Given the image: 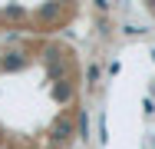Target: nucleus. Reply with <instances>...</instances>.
Masks as SVG:
<instances>
[{
  "label": "nucleus",
  "mask_w": 155,
  "mask_h": 149,
  "mask_svg": "<svg viewBox=\"0 0 155 149\" xmlns=\"http://www.w3.org/2000/svg\"><path fill=\"white\" fill-rule=\"evenodd\" d=\"M56 13H60V7H56V3H46V7L40 10V17H43V20H53Z\"/></svg>",
  "instance_id": "4"
},
{
  "label": "nucleus",
  "mask_w": 155,
  "mask_h": 149,
  "mask_svg": "<svg viewBox=\"0 0 155 149\" xmlns=\"http://www.w3.org/2000/svg\"><path fill=\"white\" fill-rule=\"evenodd\" d=\"M152 149H155V139H152Z\"/></svg>",
  "instance_id": "11"
},
{
  "label": "nucleus",
  "mask_w": 155,
  "mask_h": 149,
  "mask_svg": "<svg viewBox=\"0 0 155 149\" xmlns=\"http://www.w3.org/2000/svg\"><path fill=\"white\" fill-rule=\"evenodd\" d=\"M23 66V53H10V60H3V70H17Z\"/></svg>",
  "instance_id": "3"
},
{
  "label": "nucleus",
  "mask_w": 155,
  "mask_h": 149,
  "mask_svg": "<svg viewBox=\"0 0 155 149\" xmlns=\"http://www.w3.org/2000/svg\"><path fill=\"white\" fill-rule=\"evenodd\" d=\"M79 136H83V139H89V113H86V109L79 113Z\"/></svg>",
  "instance_id": "2"
},
{
  "label": "nucleus",
  "mask_w": 155,
  "mask_h": 149,
  "mask_svg": "<svg viewBox=\"0 0 155 149\" xmlns=\"http://www.w3.org/2000/svg\"><path fill=\"white\" fill-rule=\"evenodd\" d=\"M56 133H60V136H73V126H69V123H60Z\"/></svg>",
  "instance_id": "7"
},
{
  "label": "nucleus",
  "mask_w": 155,
  "mask_h": 149,
  "mask_svg": "<svg viewBox=\"0 0 155 149\" xmlns=\"http://www.w3.org/2000/svg\"><path fill=\"white\" fill-rule=\"evenodd\" d=\"M3 17H7V20H23L27 10H23V7H3Z\"/></svg>",
  "instance_id": "1"
},
{
  "label": "nucleus",
  "mask_w": 155,
  "mask_h": 149,
  "mask_svg": "<svg viewBox=\"0 0 155 149\" xmlns=\"http://www.w3.org/2000/svg\"><path fill=\"white\" fill-rule=\"evenodd\" d=\"M142 109H145V113L152 116V113H155V103H152V99H142Z\"/></svg>",
  "instance_id": "9"
},
{
  "label": "nucleus",
  "mask_w": 155,
  "mask_h": 149,
  "mask_svg": "<svg viewBox=\"0 0 155 149\" xmlns=\"http://www.w3.org/2000/svg\"><path fill=\"white\" fill-rule=\"evenodd\" d=\"M152 60H155V50H152Z\"/></svg>",
  "instance_id": "10"
},
{
  "label": "nucleus",
  "mask_w": 155,
  "mask_h": 149,
  "mask_svg": "<svg viewBox=\"0 0 155 149\" xmlns=\"http://www.w3.org/2000/svg\"><path fill=\"white\" fill-rule=\"evenodd\" d=\"M119 70H122V63H119V60H112V63H109V76H116Z\"/></svg>",
  "instance_id": "8"
},
{
  "label": "nucleus",
  "mask_w": 155,
  "mask_h": 149,
  "mask_svg": "<svg viewBox=\"0 0 155 149\" xmlns=\"http://www.w3.org/2000/svg\"><path fill=\"white\" fill-rule=\"evenodd\" d=\"M99 143H102V146L109 143V126H106V116H99Z\"/></svg>",
  "instance_id": "5"
},
{
  "label": "nucleus",
  "mask_w": 155,
  "mask_h": 149,
  "mask_svg": "<svg viewBox=\"0 0 155 149\" xmlns=\"http://www.w3.org/2000/svg\"><path fill=\"white\" fill-rule=\"evenodd\" d=\"M96 80H99V63H89V86H96Z\"/></svg>",
  "instance_id": "6"
}]
</instances>
